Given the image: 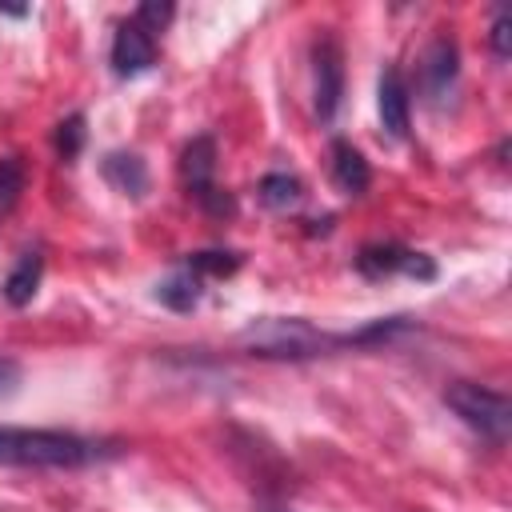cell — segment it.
<instances>
[{
  "label": "cell",
  "instance_id": "obj_1",
  "mask_svg": "<svg viewBox=\"0 0 512 512\" xmlns=\"http://www.w3.org/2000/svg\"><path fill=\"white\" fill-rule=\"evenodd\" d=\"M396 328H404V316L376 320L372 328H360V332H324L300 316H260L240 332V344L264 360H312V356H328L336 348L388 340Z\"/></svg>",
  "mask_w": 512,
  "mask_h": 512
},
{
  "label": "cell",
  "instance_id": "obj_2",
  "mask_svg": "<svg viewBox=\"0 0 512 512\" xmlns=\"http://www.w3.org/2000/svg\"><path fill=\"white\" fill-rule=\"evenodd\" d=\"M104 456H108V448L80 432L0 424V464L4 468H84Z\"/></svg>",
  "mask_w": 512,
  "mask_h": 512
},
{
  "label": "cell",
  "instance_id": "obj_3",
  "mask_svg": "<svg viewBox=\"0 0 512 512\" xmlns=\"http://www.w3.org/2000/svg\"><path fill=\"white\" fill-rule=\"evenodd\" d=\"M444 404L472 428L480 432L484 440L492 444H504L508 440V428H512V404L504 392L496 388H484L476 380H456L444 388Z\"/></svg>",
  "mask_w": 512,
  "mask_h": 512
},
{
  "label": "cell",
  "instance_id": "obj_4",
  "mask_svg": "<svg viewBox=\"0 0 512 512\" xmlns=\"http://www.w3.org/2000/svg\"><path fill=\"white\" fill-rule=\"evenodd\" d=\"M180 176H184V188H188L208 212H232V200L216 188V144H212V136L188 140V148H184V156H180Z\"/></svg>",
  "mask_w": 512,
  "mask_h": 512
},
{
  "label": "cell",
  "instance_id": "obj_5",
  "mask_svg": "<svg viewBox=\"0 0 512 512\" xmlns=\"http://www.w3.org/2000/svg\"><path fill=\"white\" fill-rule=\"evenodd\" d=\"M356 268L368 280H388V276H416V280H432L436 264L424 252H412L404 244H368L356 256Z\"/></svg>",
  "mask_w": 512,
  "mask_h": 512
},
{
  "label": "cell",
  "instance_id": "obj_6",
  "mask_svg": "<svg viewBox=\"0 0 512 512\" xmlns=\"http://www.w3.org/2000/svg\"><path fill=\"white\" fill-rule=\"evenodd\" d=\"M312 72H316V116L332 120L344 96V56L332 36H320L312 44Z\"/></svg>",
  "mask_w": 512,
  "mask_h": 512
},
{
  "label": "cell",
  "instance_id": "obj_7",
  "mask_svg": "<svg viewBox=\"0 0 512 512\" xmlns=\"http://www.w3.org/2000/svg\"><path fill=\"white\" fill-rule=\"evenodd\" d=\"M156 64V36L144 32L136 20H124L112 36V72L116 76H140Z\"/></svg>",
  "mask_w": 512,
  "mask_h": 512
},
{
  "label": "cell",
  "instance_id": "obj_8",
  "mask_svg": "<svg viewBox=\"0 0 512 512\" xmlns=\"http://www.w3.org/2000/svg\"><path fill=\"white\" fill-rule=\"evenodd\" d=\"M376 104H380L384 132L396 136V140H404L408 136V124H412V92H408L400 68H384V76H380V100Z\"/></svg>",
  "mask_w": 512,
  "mask_h": 512
},
{
  "label": "cell",
  "instance_id": "obj_9",
  "mask_svg": "<svg viewBox=\"0 0 512 512\" xmlns=\"http://www.w3.org/2000/svg\"><path fill=\"white\" fill-rule=\"evenodd\" d=\"M332 180L348 196H360L372 184V168H368V160H364V152L356 144L332 140Z\"/></svg>",
  "mask_w": 512,
  "mask_h": 512
},
{
  "label": "cell",
  "instance_id": "obj_10",
  "mask_svg": "<svg viewBox=\"0 0 512 512\" xmlns=\"http://www.w3.org/2000/svg\"><path fill=\"white\" fill-rule=\"evenodd\" d=\"M104 180H108L116 192H124V196H144V188H148V168H144V160H140L136 152H108V156H104Z\"/></svg>",
  "mask_w": 512,
  "mask_h": 512
},
{
  "label": "cell",
  "instance_id": "obj_11",
  "mask_svg": "<svg viewBox=\"0 0 512 512\" xmlns=\"http://www.w3.org/2000/svg\"><path fill=\"white\" fill-rule=\"evenodd\" d=\"M40 276H44V256H40V252H24V256L16 260V268L8 272V280H4V300L16 304V308H24V304L36 296Z\"/></svg>",
  "mask_w": 512,
  "mask_h": 512
},
{
  "label": "cell",
  "instance_id": "obj_12",
  "mask_svg": "<svg viewBox=\"0 0 512 512\" xmlns=\"http://www.w3.org/2000/svg\"><path fill=\"white\" fill-rule=\"evenodd\" d=\"M452 80H456V44L448 36H440V40H432V48L424 56V84L432 96H440Z\"/></svg>",
  "mask_w": 512,
  "mask_h": 512
},
{
  "label": "cell",
  "instance_id": "obj_13",
  "mask_svg": "<svg viewBox=\"0 0 512 512\" xmlns=\"http://www.w3.org/2000/svg\"><path fill=\"white\" fill-rule=\"evenodd\" d=\"M200 284H204V280H200L196 272L176 268L168 280L156 284V300L168 304V308H176V312H188V308H196V300H200Z\"/></svg>",
  "mask_w": 512,
  "mask_h": 512
},
{
  "label": "cell",
  "instance_id": "obj_14",
  "mask_svg": "<svg viewBox=\"0 0 512 512\" xmlns=\"http://www.w3.org/2000/svg\"><path fill=\"white\" fill-rule=\"evenodd\" d=\"M300 196H304V188H300V180H296L292 172H268V176L260 180V200H264L268 208H276V212L296 208Z\"/></svg>",
  "mask_w": 512,
  "mask_h": 512
},
{
  "label": "cell",
  "instance_id": "obj_15",
  "mask_svg": "<svg viewBox=\"0 0 512 512\" xmlns=\"http://www.w3.org/2000/svg\"><path fill=\"white\" fill-rule=\"evenodd\" d=\"M24 192V164L16 156H0V216H8L20 204Z\"/></svg>",
  "mask_w": 512,
  "mask_h": 512
},
{
  "label": "cell",
  "instance_id": "obj_16",
  "mask_svg": "<svg viewBox=\"0 0 512 512\" xmlns=\"http://www.w3.org/2000/svg\"><path fill=\"white\" fill-rule=\"evenodd\" d=\"M184 268L196 272L200 280H204V276H232V272L240 268V256H232V252H192V256L184 260Z\"/></svg>",
  "mask_w": 512,
  "mask_h": 512
},
{
  "label": "cell",
  "instance_id": "obj_17",
  "mask_svg": "<svg viewBox=\"0 0 512 512\" xmlns=\"http://www.w3.org/2000/svg\"><path fill=\"white\" fill-rule=\"evenodd\" d=\"M84 116L76 112V116H68V120H60L56 124V152L64 156V160H76L80 156V148H84Z\"/></svg>",
  "mask_w": 512,
  "mask_h": 512
},
{
  "label": "cell",
  "instance_id": "obj_18",
  "mask_svg": "<svg viewBox=\"0 0 512 512\" xmlns=\"http://www.w3.org/2000/svg\"><path fill=\"white\" fill-rule=\"evenodd\" d=\"M132 20H136V24L144 28V32H152V36H156V32H160V28H164V24L172 20V4L148 0V4H140V8H136V16H132Z\"/></svg>",
  "mask_w": 512,
  "mask_h": 512
},
{
  "label": "cell",
  "instance_id": "obj_19",
  "mask_svg": "<svg viewBox=\"0 0 512 512\" xmlns=\"http://www.w3.org/2000/svg\"><path fill=\"white\" fill-rule=\"evenodd\" d=\"M488 40H492V52H496L500 60H508V48H512V44H508V40H512V24H508V12H496Z\"/></svg>",
  "mask_w": 512,
  "mask_h": 512
},
{
  "label": "cell",
  "instance_id": "obj_20",
  "mask_svg": "<svg viewBox=\"0 0 512 512\" xmlns=\"http://www.w3.org/2000/svg\"><path fill=\"white\" fill-rule=\"evenodd\" d=\"M16 380H20V368H16V360L0 356V392H12V388H16Z\"/></svg>",
  "mask_w": 512,
  "mask_h": 512
},
{
  "label": "cell",
  "instance_id": "obj_21",
  "mask_svg": "<svg viewBox=\"0 0 512 512\" xmlns=\"http://www.w3.org/2000/svg\"><path fill=\"white\" fill-rule=\"evenodd\" d=\"M264 512H288V508H264Z\"/></svg>",
  "mask_w": 512,
  "mask_h": 512
}]
</instances>
